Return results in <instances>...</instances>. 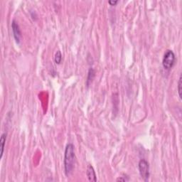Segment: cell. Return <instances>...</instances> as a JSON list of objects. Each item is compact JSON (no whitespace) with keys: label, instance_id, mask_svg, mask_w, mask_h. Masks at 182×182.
Masks as SVG:
<instances>
[{"label":"cell","instance_id":"277c9868","mask_svg":"<svg viewBox=\"0 0 182 182\" xmlns=\"http://www.w3.org/2000/svg\"><path fill=\"white\" fill-rule=\"evenodd\" d=\"M12 29L13 32V36H14L16 42L17 43H20L21 41H22V32H21L18 23L15 20L12 21Z\"/></svg>","mask_w":182,"mask_h":182},{"label":"cell","instance_id":"52a82bcc","mask_svg":"<svg viewBox=\"0 0 182 182\" xmlns=\"http://www.w3.org/2000/svg\"><path fill=\"white\" fill-rule=\"evenodd\" d=\"M95 70L93 68H90L89 71H88V78H87V85H89L90 83H91L92 80H93L95 77Z\"/></svg>","mask_w":182,"mask_h":182},{"label":"cell","instance_id":"ba28073f","mask_svg":"<svg viewBox=\"0 0 182 182\" xmlns=\"http://www.w3.org/2000/svg\"><path fill=\"white\" fill-rule=\"evenodd\" d=\"M54 61L56 64H60L61 63V61H62V54H61L60 51H58L56 53V54H55Z\"/></svg>","mask_w":182,"mask_h":182},{"label":"cell","instance_id":"5b68a950","mask_svg":"<svg viewBox=\"0 0 182 182\" xmlns=\"http://www.w3.org/2000/svg\"><path fill=\"white\" fill-rule=\"evenodd\" d=\"M86 174L88 176V180L90 181H97V178H96V172H95L94 169L91 165H88L87 167Z\"/></svg>","mask_w":182,"mask_h":182},{"label":"cell","instance_id":"8fae6325","mask_svg":"<svg viewBox=\"0 0 182 182\" xmlns=\"http://www.w3.org/2000/svg\"><path fill=\"white\" fill-rule=\"evenodd\" d=\"M109 4L111 6H115V4H117L118 3V1H112V0H110V1H108Z\"/></svg>","mask_w":182,"mask_h":182},{"label":"cell","instance_id":"3957f363","mask_svg":"<svg viewBox=\"0 0 182 182\" xmlns=\"http://www.w3.org/2000/svg\"><path fill=\"white\" fill-rule=\"evenodd\" d=\"M138 167H139V174L142 179L144 181H147L149 180V175H150V173H149V165L147 161L145 160V159H141L139 161V164H138Z\"/></svg>","mask_w":182,"mask_h":182},{"label":"cell","instance_id":"30bf717a","mask_svg":"<svg viewBox=\"0 0 182 182\" xmlns=\"http://www.w3.org/2000/svg\"><path fill=\"white\" fill-rule=\"evenodd\" d=\"M129 178L128 176H121V177H118L116 181H129Z\"/></svg>","mask_w":182,"mask_h":182},{"label":"cell","instance_id":"6da1fadb","mask_svg":"<svg viewBox=\"0 0 182 182\" xmlns=\"http://www.w3.org/2000/svg\"><path fill=\"white\" fill-rule=\"evenodd\" d=\"M75 154L73 144H68L66 146L64 154V170L67 176H70L73 172L75 164Z\"/></svg>","mask_w":182,"mask_h":182},{"label":"cell","instance_id":"9c48e42d","mask_svg":"<svg viewBox=\"0 0 182 182\" xmlns=\"http://www.w3.org/2000/svg\"><path fill=\"white\" fill-rule=\"evenodd\" d=\"M181 86H182V78H181V75H180L179 79V82H178V94L179 96L180 99H181Z\"/></svg>","mask_w":182,"mask_h":182},{"label":"cell","instance_id":"7a4b0ae2","mask_svg":"<svg viewBox=\"0 0 182 182\" xmlns=\"http://www.w3.org/2000/svg\"><path fill=\"white\" fill-rule=\"evenodd\" d=\"M176 61L174 53L171 50H168L164 54L163 61H162V65L165 70H169L172 67L174 66Z\"/></svg>","mask_w":182,"mask_h":182},{"label":"cell","instance_id":"8992f818","mask_svg":"<svg viewBox=\"0 0 182 182\" xmlns=\"http://www.w3.org/2000/svg\"><path fill=\"white\" fill-rule=\"evenodd\" d=\"M6 134L3 133L1 135V138H0V148H1V155H0V159H1L3 157V154H4V146H5V143H6Z\"/></svg>","mask_w":182,"mask_h":182}]
</instances>
